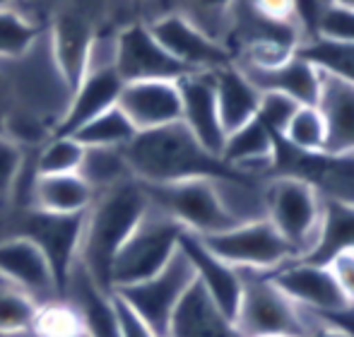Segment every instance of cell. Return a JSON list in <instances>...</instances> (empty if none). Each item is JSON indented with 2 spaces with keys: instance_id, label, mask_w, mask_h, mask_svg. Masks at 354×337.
<instances>
[{
  "instance_id": "cell-1",
  "label": "cell",
  "mask_w": 354,
  "mask_h": 337,
  "mask_svg": "<svg viewBox=\"0 0 354 337\" xmlns=\"http://www.w3.org/2000/svg\"><path fill=\"white\" fill-rule=\"evenodd\" d=\"M149 207L147 193L136 178L94 195L84 212L77 265L102 291L111 294V262Z\"/></svg>"
},
{
  "instance_id": "cell-2",
  "label": "cell",
  "mask_w": 354,
  "mask_h": 337,
  "mask_svg": "<svg viewBox=\"0 0 354 337\" xmlns=\"http://www.w3.org/2000/svg\"><path fill=\"white\" fill-rule=\"evenodd\" d=\"M123 157L131 168V176L145 186H164L191 178H217L234 171L224 164V160L201 147V142L186 131L183 123L138 133L123 147Z\"/></svg>"
},
{
  "instance_id": "cell-3",
  "label": "cell",
  "mask_w": 354,
  "mask_h": 337,
  "mask_svg": "<svg viewBox=\"0 0 354 337\" xmlns=\"http://www.w3.org/2000/svg\"><path fill=\"white\" fill-rule=\"evenodd\" d=\"M323 195L306 178L277 173L266 181V220L287 241L294 260H306L318 244Z\"/></svg>"
},
{
  "instance_id": "cell-4",
  "label": "cell",
  "mask_w": 354,
  "mask_h": 337,
  "mask_svg": "<svg viewBox=\"0 0 354 337\" xmlns=\"http://www.w3.org/2000/svg\"><path fill=\"white\" fill-rule=\"evenodd\" d=\"M181 236L183 229L171 217L149 205L111 262V294L164 270L167 262L176 256Z\"/></svg>"
},
{
  "instance_id": "cell-5",
  "label": "cell",
  "mask_w": 354,
  "mask_h": 337,
  "mask_svg": "<svg viewBox=\"0 0 354 337\" xmlns=\"http://www.w3.org/2000/svg\"><path fill=\"white\" fill-rule=\"evenodd\" d=\"M241 304L234 318L239 337H304L308 333L311 316L289 301L268 272L241 270Z\"/></svg>"
},
{
  "instance_id": "cell-6",
  "label": "cell",
  "mask_w": 354,
  "mask_h": 337,
  "mask_svg": "<svg viewBox=\"0 0 354 337\" xmlns=\"http://www.w3.org/2000/svg\"><path fill=\"white\" fill-rule=\"evenodd\" d=\"M149 205L169 215L183 231L193 236H212L236 227L224 212L212 178H191V181L145 186Z\"/></svg>"
},
{
  "instance_id": "cell-7",
  "label": "cell",
  "mask_w": 354,
  "mask_h": 337,
  "mask_svg": "<svg viewBox=\"0 0 354 337\" xmlns=\"http://www.w3.org/2000/svg\"><path fill=\"white\" fill-rule=\"evenodd\" d=\"M193 282H196V272L183 251L178 249L164 270L133 287L116 289L113 296H118L154 335L167 337L174 311Z\"/></svg>"
},
{
  "instance_id": "cell-8",
  "label": "cell",
  "mask_w": 354,
  "mask_h": 337,
  "mask_svg": "<svg viewBox=\"0 0 354 337\" xmlns=\"http://www.w3.org/2000/svg\"><path fill=\"white\" fill-rule=\"evenodd\" d=\"M201 241L214 256L222 258L236 270L272 272L282 267L284 262L294 260L287 241L277 234L275 227L268 220L236 224L227 231H219V234L203 236Z\"/></svg>"
},
{
  "instance_id": "cell-9",
  "label": "cell",
  "mask_w": 354,
  "mask_h": 337,
  "mask_svg": "<svg viewBox=\"0 0 354 337\" xmlns=\"http://www.w3.org/2000/svg\"><path fill=\"white\" fill-rule=\"evenodd\" d=\"M118 75L123 82H147V80H181L183 70L154 39L147 24L133 22L116 34V58Z\"/></svg>"
},
{
  "instance_id": "cell-10",
  "label": "cell",
  "mask_w": 354,
  "mask_h": 337,
  "mask_svg": "<svg viewBox=\"0 0 354 337\" xmlns=\"http://www.w3.org/2000/svg\"><path fill=\"white\" fill-rule=\"evenodd\" d=\"M270 280L280 287V291L299 309L313 316H330L350 309L337 289L333 272L328 265L306 260H289L282 267L268 272Z\"/></svg>"
},
{
  "instance_id": "cell-11",
  "label": "cell",
  "mask_w": 354,
  "mask_h": 337,
  "mask_svg": "<svg viewBox=\"0 0 354 337\" xmlns=\"http://www.w3.org/2000/svg\"><path fill=\"white\" fill-rule=\"evenodd\" d=\"M162 48L188 73H214L219 68L232 66V53L222 44L193 27L188 19L169 15L157 22L147 24Z\"/></svg>"
},
{
  "instance_id": "cell-12",
  "label": "cell",
  "mask_w": 354,
  "mask_h": 337,
  "mask_svg": "<svg viewBox=\"0 0 354 337\" xmlns=\"http://www.w3.org/2000/svg\"><path fill=\"white\" fill-rule=\"evenodd\" d=\"M176 84L181 94V123L201 147L222 160L227 133L219 121L214 73H186Z\"/></svg>"
},
{
  "instance_id": "cell-13",
  "label": "cell",
  "mask_w": 354,
  "mask_h": 337,
  "mask_svg": "<svg viewBox=\"0 0 354 337\" xmlns=\"http://www.w3.org/2000/svg\"><path fill=\"white\" fill-rule=\"evenodd\" d=\"M0 277L27 291L39 304L63 301L46 256L22 236L0 239Z\"/></svg>"
},
{
  "instance_id": "cell-14",
  "label": "cell",
  "mask_w": 354,
  "mask_h": 337,
  "mask_svg": "<svg viewBox=\"0 0 354 337\" xmlns=\"http://www.w3.org/2000/svg\"><path fill=\"white\" fill-rule=\"evenodd\" d=\"M116 106L138 133L181 123V94L176 80L126 82Z\"/></svg>"
},
{
  "instance_id": "cell-15",
  "label": "cell",
  "mask_w": 354,
  "mask_h": 337,
  "mask_svg": "<svg viewBox=\"0 0 354 337\" xmlns=\"http://www.w3.org/2000/svg\"><path fill=\"white\" fill-rule=\"evenodd\" d=\"M123 84L126 82L121 80L113 63H94V66H87L82 80L73 89L66 116L61 118L53 135H73L80 126L97 118L99 113L113 108L118 104Z\"/></svg>"
},
{
  "instance_id": "cell-16",
  "label": "cell",
  "mask_w": 354,
  "mask_h": 337,
  "mask_svg": "<svg viewBox=\"0 0 354 337\" xmlns=\"http://www.w3.org/2000/svg\"><path fill=\"white\" fill-rule=\"evenodd\" d=\"M178 249L188 258L193 272H196V280L201 282V287L207 291V296H210L214 304H217V309L234 323L239 304H241V291H243L241 270H236V267H232L229 262H224L222 258H217L198 236L188 234V231H183L181 241H178Z\"/></svg>"
},
{
  "instance_id": "cell-17",
  "label": "cell",
  "mask_w": 354,
  "mask_h": 337,
  "mask_svg": "<svg viewBox=\"0 0 354 337\" xmlns=\"http://www.w3.org/2000/svg\"><path fill=\"white\" fill-rule=\"evenodd\" d=\"M316 108L326 123L323 155L354 157V84L321 70Z\"/></svg>"
},
{
  "instance_id": "cell-18",
  "label": "cell",
  "mask_w": 354,
  "mask_h": 337,
  "mask_svg": "<svg viewBox=\"0 0 354 337\" xmlns=\"http://www.w3.org/2000/svg\"><path fill=\"white\" fill-rule=\"evenodd\" d=\"M277 137L266 128L261 118L229 133L224 140L222 160L236 173L253 178H270L275 173Z\"/></svg>"
},
{
  "instance_id": "cell-19",
  "label": "cell",
  "mask_w": 354,
  "mask_h": 337,
  "mask_svg": "<svg viewBox=\"0 0 354 337\" xmlns=\"http://www.w3.org/2000/svg\"><path fill=\"white\" fill-rule=\"evenodd\" d=\"M167 337H239V333L196 280L178 301Z\"/></svg>"
},
{
  "instance_id": "cell-20",
  "label": "cell",
  "mask_w": 354,
  "mask_h": 337,
  "mask_svg": "<svg viewBox=\"0 0 354 337\" xmlns=\"http://www.w3.org/2000/svg\"><path fill=\"white\" fill-rule=\"evenodd\" d=\"M239 68V66H236ZM243 75L251 80L258 92H280L292 97L294 102L304 104H316L318 89H321V70L313 66L308 58L301 53L292 56L287 63L277 68H268V70H256V68H239Z\"/></svg>"
},
{
  "instance_id": "cell-21",
  "label": "cell",
  "mask_w": 354,
  "mask_h": 337,
  "mask_svg": "<svg viewBox=\"0 0 354 337\" xmlns=\"http://www.w3.org/2000/svg\"><path fill=\"white\" fill-rule=\"evenodd\" d=\"M214 92H217L219 121L227 135L258 118L261 92L234 63L214 70Z\"/></svg>"
},
{
  "instance_id": "cell-22",
  "label": "cell",
  "mask_w": 354,
  "mask_h": 337,
  "mask_svg": "<svg viewBox=\"0 0 354 337\" xmlns=\"http://www.w3.org/2000/svg\"><path fill=\"white\" fill-rule=\"evenodd\" d=\"M94 200V191L77 173L34 176L29 188V207L48 215H82Z\"/></svg>"
},
{
  "instance_id": "cell-23",
  "label": "cell",
  "mask_w": 354,
  "mask_h": 337,
  "mask_svg": "<svg viewBox=\"0 0 354 337\" xmlns=\"http://www.w3.org/2000/svg\"><path fill=\"white\" fill-rule=\"evenodd\" d=\"M323 200L326 202H323L318 244L306 258V262H318V265H328L337 253L354 249V207L330 198H323Z\"/></svg>"
},
{
  "instance_id": "cell-24",
  "label": "cell",
  "mask_w": 354,
  "mask_h": 337,
  "mask_svg": "<svg viewBox=\"0 0 354 337\" xmlns=\"http://www.w3.org/2000/svg\"><path fill=\"white\" fill-rule=\"evenodd\" d=\"M174 15L188 19L212 41L227 48L232 32V5L234 0H171Z\"/></svg>"
},
{
  "instance_id": "cell-25",
  "label": "cell",
  "mask_w": 354,
  "mask_h": 337,
  "mask_svg": "<svg viewBox=\"0 0 354 337\" xmlns=\"http://www.w3.org/2000/svg\"><path fill=\"white\" fill-rule=\"evenodd\" d=\"M77 176L92 188L94 195L133 178L123 150H104V147H84Z\"/></svg>"
},
{
  "instance_id": "cell-26",
  "label": "cell",
  "mask_w": 354,
  "mask_h": 337,
  "mask_svg": "<svg viewBox=\"0 0 354 337\" xmlns=\"http://www.w3.org/2000/svg\"><path fill=\"white\" fill-rule=\"evenodd\" d=\"M136 135L138 131L118 106L99 113L73 133V137L82 147H104V150H123Z\"/></svg>"
},
{
  "instance_id": "cell-27",
  "label": "cell",
  "mask_w": 354,
  "mask_h": 337,
  "mask_svg": "<svg viewBox=\"0 0 354 337\" xmlns=\"http://www.w3.org/2000/svg\"><path fill=\"white\" fill-rule=\"evenodd\" d=\"M39 306L41 304L32 299L27 291L0 277V335L15 337L32 333Z\"/></svg>"
},
{
  "instance_id": "cell-28",
  "label": "cell",
  "mask_w": 354,
  "mask_h": 337,
  "mask_svg": "<svg viewBox=\"0 0 354 337\" xmlns=\"http://www.w3.org/2000/svg\"><path fill=\"white\" fill-rule=\"evenodd\" d=\"M44 29L22 15L12 3H0V58H19L39 41Z\"/></svg>"
},
{
  "instance_id": "cell-29",
  "label": "cell",
  "mask_w": 354,
  "mask_h": 337,
  "mask_svg": "<svg viewBox=\"0 0 354 337\" xmlns=\"http://www.w3.org/2000/svg\"><path fill=\"white\" fill-rule=\"evenodd\" d=\"M280 140L301 155H323L326 152V123L316 104L299 106L292 121L287 123Z\"/></svg>"
},
{
  "instance_id": "cell-30",
  "label": "cell",
  "mask_w": 354,
  "mask_h": 337,
  "mask_svg": "<svg viewBox=\"0 0 354 337\" xmlns=\"http://www.w3.org/2000/svg\"><path fill=\"white\" fill-rule=\"evenodd\" d=\"M84 147L73 135H51L34 150V168L39 176L77 173Z\"/></svg>"
},
{
  "instance_id": "cell-31",
  "label": "cell",
  "mask_w": 354,
  "mask_h": 337,
  "mask_svg": "<svg viewBox=\"0 0 354 337\" xmlns=\"http://www.w3.org/2000/svg\"><path fill=\"white\" fill-rule=\"evenodd\" d=\"M304 58L313 63L318 70L337 75L354 84V44H333V41H308L301 46Z\"/></svg>"
},
{
  "instance_id": "cell-32",
  "label": "cell",
  "mask_w": 354,
  "mask_h": 337,
  "mask_svg": "<svg viewBox=\"0 0 354 337\" xmlns=\"http://www.w3.org/2000/svg\"><path fill=\"white\" fill-rule=\"evenodd\" d=\"M29 150L0 133V222L12 210L15 191H17L22 168L27 164Z\"/></svg>"
},
{
  "instance_id": "cell-33",
  "label": "cell",
  "mask_w": 354,
  "mask_h": 337,
  "mask_svg": "<svg viewBox=\"0 0 354 337\" xmlns=\"http://www.w3.org/2000/svg\"><path fill=\"white\" fill-rule=\"evenodd\" d=\"M37 337H80L82 323H80L77 311L68 301H48L39 306L34 330Z\"/></svg>"
},
{
  "instance_id": "cell-34",
  "label": "cell",
  "mask_w": 354,
  "mask_h": 337,
  "mask_svg": "<svg viewBox=\"0 0 354 337\" xmlns=\"http://www.w3.org/2000/svg\"><path fill=\"white\" fill-rule=\"evenodd\" d=\"M354 44V5L330 0L313 32V41Z\"/></svg>"
},
{
  "instance_id": "cell-35",
  "label": "cell",
  "mask_w": 354,
  "mask_h": 337,
  "mask_svg": "<svg viewBox=\"0 0 354 337\" xmlns=\"http://www.w3.org/2000/svg\"><path fill=\"white\" fill-rule=\"evenodd\" d=\"M304 104L294 102L292 97L280 92H261V108H258V118L266 123V128L275 137H280L287 128V123L292 121V116L297 113V108Z\"/></svg>"
},
{
  "instance_id": "cell-36",
  "label": "cell",
  "mask_w": 354,
  "mask_h": 337,
  "mask_svg": "<svg viewBox=\"0 0 354 337\" xmlns=\"http://www.w3.org/2000/svg\"><path fill=\"white\" fill-rule=\"evenodd\" d=\"M328 267H330L333 280H335L342 299L347 301L350 309H354V249L337 253V256L328 262Z\"/></svg>"
},
{
  "instance_id": "cell-37",
  "label": "cell",
  "mask_w": 354,
  "mask_h": 337,
  "mask_svg": "<svg viewBox=\"0 0 354 337\" xmlns=\"http://www.w3.org/2000/svg\"><path fill=\"white\" fill-rule=\"evenodd\" d=\"M253 8L263 15V17L272 19V22L289 24V27H297V0H251ZM301 32V29H299ZM306 44V41H304Z\"/></svg>"
},
{
  "instance_id": "cell-38",
  "label": "cell",
  "mask_w": 354,
  "mask_h": 337,
  "mask_svg": "<svg viewBox=\"0 0 354 337\" xmlns=\"http://www.w3.org/2000/svg\"><path fill=\"white\" fill-rule=\"evenodd\" d=\"M113 306H116L118 325H121V337H157L118 296H113Z\"/></svg>"
},
{
  "instance_id": "cell-39",
  "label": "cell",
  "mask_w": 354,
  "mask_h": 337,
  "mask_svg": "<svg viewBox=\"0 0 354 337\" xmlns=\"http://www.w3.org/2000/svg\"><path fill=\"white\" fill-rule=\"evenodd\" d=\"M308 316H311V328H308V333L304 337H352L347 330L337 328V325L328 323V320L318 318V316H313V314H308Z\"/></svg>"
},
{
  "instance_id": "cell-40",
  "label": "cell",
  "mask_w": 354,
  "mask_h": 337,
  "mask_svg": "<svg viewBox=\"0 0 354 337\" xmlns=\"http://www.w3.org/2000/svg\"><path fill=\"white\" fill-rule=\"evenodd\" d=\"M318 318H323V320H328V323L337 325V328L347 330V333L354 337V309L337 311V314H330V316H318Z\"/></svg>"
},
{
  "instance_id": "cell-41",
  "label": "cell",
  "mask_w": 354,
  "mask_h": 337,
  "mask_svg": "<svg viewBox=\"0 0 354 337\" xmlns=\"http://www.w3.org/2000/svg\"><path fill=\"white\" fill-rule=\"evenodd\" d=\"M342 3H350V5H354V0H342Z\"/></svg>"
},
{
  "instance_id": "cell-42",
  "label": "cell",
  "mask_w": 354,
  "mask_h": 337,
  "mask_svg": "<svg viewBox=\"0 0 354 337\" xmlns=\"http://www.w3.org/2000/svg\"><path fill=\"white\" fill-rule=\"evenodd\" d=\"M272 337H287V335H272Z\"/></svg>"
},
{
  "instance_id": "cell-43",
  "label": "cell",
  "mask_w": 354,
  "mask_h": 337,
  "mask_svg": "<svg viewBox=\"0 0 354 337\" xmlns=\"http://www.w3.org/2000/svg\"><path fill=\"white\" fill-rule=\"evenodd\" d=\"M142 3V0H136V5H140Z\"/></svg>"
},
{
  "instance_id": "cell-44",
  "label": "cell",
  "mask_w": 354,
  "mask_h": 337,
  "mask_svg": "<svg viewBox=\"0 0 354 337\" xmlns=\"http://www.w3.org/2000/svg\"><path fill=\"white\" fill-rule=\"evenodd\" d=\"M0 3H10V0H0Z\"/></svg>"
},
{
  "instance_id": "cell-45",
  "label": "cell",
  "mask_w": 354,
  "mask_h": 337,
  "mask_svg": "<svg viewBox=\"0 0 354 337\" xmlns=\"http://www.w3.org/2000/svg\"><path fill=\"white\" fill-rule=\"evenodd\" d=\"M34 337H37V335H34ZM80 337H82V335H80Z\"/></svg>"
}]
</instances>
